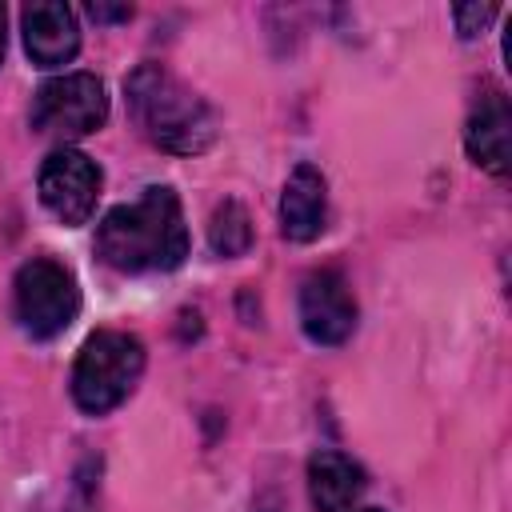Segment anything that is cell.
<instances>
[{
  "label": "cell",
  "mask_w": 512,
  "mask_h": 512,
  "mask_svg": "<svg viewBox=\"0 0 512 512\" xmlns=\"http://www.w3.org/2000/svg\"><path fill=\"white\" fill-rule=\"evenodd\" d=\"M144 376V344L132 332L100 328L84 340L72 364V400L88 416H104L132 396Z\"/></svg>",
  "instance_id": "obj_3"
},
{
  "label": "cell",
  "mask_w": 512,
  "mask_h": 512,
  "mask_svg": "<svg viewBox=\"0 0 512 512\" xmlns=\"http://www.w3.org/2000/svg\"><path fill=\"white\" fill-rule=\"evenodd\" d=\"M360 512H384V508H360Z\"/></svg>",
  "instance_id": "obj_16"
},
{
  "label": "cell",
  "mask_w": 512,
  "mask_h": 512,
  "mask_svg": "<svg viewBox=\"0 0 512 512\" xmlns=\"http://www.w3.org/2000/svg\"><path fill=\"white\" fill-rule=\"evenodd\" d=\"M324 224H328V184L320 168L296 164L280 196V232L296 244H308L324 232Z\"/></svg>",
  "instance_id": "obj_10"
},
{
  "label": "cell",
  "mask_w": 512,
  "mask_h": 512,
  "mask_svg": "<svg viewBox=\"0 0 512 512\" xmlns=\"http://www.w3.org/2000/svg\"><path fill=\"white\" fill-rule=\"evenodd\" d=\"M96 256L128 276L180 268L188 256V224L180 196L168 184H152L132 204L112 208L96 224Z\"/></svg>",
  "instance_id": "obj_1"
},
{
  "label": "cell",
  "mask_w": 512,
  "mask_h": 512,
  "mask_svg": "<svg viewBox=\"0 0 512 512\" xmlns=\"http://www.w3.org/2000/svg\"><path fill=\"white\" fill-rule=\"evenodd\" d=\"M356 296L336 268H320L300 284V328L312 344L336 348L356 332Z\"/></svg>",
  "instance_id": "obj_7"
},
{
  "label": "cell",
  "mask_w": 512,
  "mask_h": 512,
  "mask_svg": "<svg viewBox=\"0 0 512 512\" xmlns=\"http://www.w3.org/2000/svg\"><path fill=\"white\" fill-rule=\"evenodd\" d=\"M88 16L92 20H128L132 8H108V4H88Z\"/></svg>",
  "instance_id": "obj_14"
},
{
  "label": "cell",
  "mask_w": 512,
  "mask_h": 512,
  "mask_svg": "<svg viewBox=\"0 0 512 512\" xmlns=\"http://www.w3.org/2000/svg\"><path fill=\"white\" fill-rule=\"evenodd\" d=\"M8 12H4V4H0V64H4V44H8Z\"/></svg>",
  "instance_id": "obj_15"
},
{
  "label": "cell",
  "mask_w": 512,
  "mask_h": 512,
  "mask_svg": "<svg viewBox=\"0 0 512 512\" xmlns=\"http://www.w3.org/2000/svg\"><path fill=\"white\" fill-rule=\"evenodd\" d=\"M208 244H212L216 256H244L252 248V220H248V212H244L240 200H224L212 212Z\"/></svg>",
  "instance_id": "obj_12"
},
{
  "label": "cell",
  "mask_w": 512,
  "mask_h": 512,
  "mask_svg": "<svg viewBox=\"0 0 512 512\" xmlns=\"http://www.w3.org/2000/svg\"><path fill=\"white\" fill-rule=\"evenodd\" d=\"M36 188H40V204L68 228L76 224H88V216L96 212V200H100V188H104V172L92 156H84L80 148H52L40 164V176H36Z\"/></svg>",
  "instance_id": "obj_6"
},
{
  "label": "cell",
  "mask_w": 512,
  "mask_h": 512,
  "mask_svg": "<svg viewBox=\"0 0 512 512\" xmlns=\"http://www.w3.org/2000/svg\"><path fill=\"white\" fill-rule=\"evenodd\" d=\"M128 116L136 128L172 156H196L216 140V112L164 64H140L124 80Z\"/></svg>",
  "instance_id": "obj_2"
},
{
  "label": "cell",
  "mask_w": 512,
  "mask_h": 512,
  "mask_svg": "<svg viewBox=\"0 0 512 512\" xmlns=\"http://www.w3.org/2000/svg\"><path fill=\"white\" fill-rule=\"evenodd\" d=\"M496 16H500V8H492V4H456V8H452L456 32H460L464 40H476Z\"/></svg>",
  "instance_id": "obj_13"
},
{
  "label": "cell",
  "mask_w": 512,
  "mask_h": 512,
  "mask_svg": "<svg viewBox=\"0 0 512 512\" xmlns=\"http://www.w3.org/2000/svg\"><path fill=\"white\" fill-rule=\"evenodd\" d=\"M464 148L468 156L492 172V176H508L512 168V112H508V96L496 84H484L468 108V124H464Z\"/></svg>",
  "instance_id": "obj_8"
},
{
  "label": "cell",
  "mask_w": 512,
  "mask_h": 512,
  "mask_svg": "<svg viewBox=\"0 0 512 512\" xmlns=\"http://www.w3.org/2000/svg\"><path fill=\"white\" fill-rule=\"evenodd\" d=\"M364 488H368V476L352 456L336 448H320L308 456V496L316 512H348L356 508Z\"/></svg>",
  "instance_id": "obj_11"
},
{
  "label": "cell",
  "mask_w": 512,
  "mask_h": 512,
  "mask_svg": "<svg viewBox=\"0 0 512 512\" xmlns=\"http://www.w3.org/2000/svg\"><path fill=\"white\" fill-rule=\"evenodd\" d=\"M28 120H32V128L40 136H52V140L92 136L108 120L104 80L92 76V72H64V76L44 80L36 88V96H32Z\"/></svg>",
  "instance_id": "obj_5"
},
{
  "label": "cell",
  "mask_w": 512,
  "mask_h": 512,
  "mask_svg": "<svg viewBox=\"0 0 512 512\" xmlns=\"http://www.w3.org/2000/svg\"><path fill=\"white\" fill-rule=\"evenodd\" d=\"M12 312L24 336L56 340L80 312V288L68 264L52 256H32L12 280Z\"/></svg>",
  "instance_id": "obj_4"
},
{
  "label": "cell",
  "mask_w": 512,
  "mask_h": 512,
  "mask_svg": "<svg viewBox=\"0 0 512 512\" xmlns=\"http://www.w3.org/2000/svg\"><path fill=\"white\" fill-rule=\"evenodd\" d=\"M20 32L32 64L40 68H60L80 52V24L68 4L56 0H36L20 8Z\"/></svg>",
  "instance_id": "obj_9"
}]
</instances>
